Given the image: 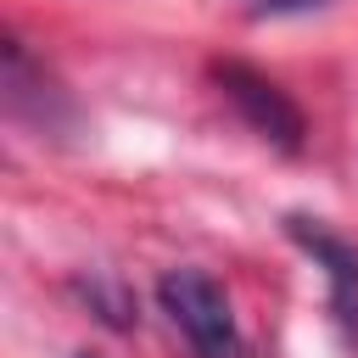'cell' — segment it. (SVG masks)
<instances>
[{"label": "cell", "instance_id": "3957f363", "mask_svg": "<svg viewBox=\"0 0 358 358\" xmlns=\"http://www.w3.org/2000/svg\"><path fill=\"white\" fill-rule=\"evenodd\" d=\"M285 229H291V241H296V246H308V252L324 263V274H330V302H336L341 324H347V330H358V252H352V246H341L330 229H319V224H313V218H302V213H291V218H285Z\"/></svg>", "mask_w": 358, "mask_h": 358}, {"label": "cell", "instance_id": "5b68a950", "mask_svg": "<svg viewBox=\"0 0 358 358\" xmlns=\"http://www.w3.org/2000/svg\"><path fill=\"white\" fill-rule=\"evenodd\" d=\"M268 11H313V6H324V0H263Z\"/></svg>", "mask_w": 358, "mask_h": 358}, {"label": "cell", "instance_id": "6da1fadb", "mask_svg": "<svg viewBox=\"0 0 358 358\" xmlns=\"http://www.w3.org/2000/svg\"><path fill=\"white\" fill-rule=\"evenodd\" d=\"M157 302H162V313L185 330V341H190L196 358H246L235 308H229L224 285H218L207 268H168V274L157 280Z\"/></svg>", "mask_w": 358, "mask_h": 358}, {"label": "cell", "instance_id": "277c9868", "mask_svg": "<svg viewBox=\"0 0 358 358\" xmlns=\"http://www.w3.org/2000/svg\"><path fill=\"white\" fill-rule=\"evenodd\" d=\"M78 291H84V302L112 324V330H129L140 313H134V296L123 291V285H112V280H78Z\"/></svg>", "mask_w": 358, "mask_h": 358}, {"label": "cell", "instance_id": "7a4b0ae2", "mask_svg": "<svg viewBox=\"0 0 358 358\" xmlns=\"http://www.w3.org/2000/svg\"><path fill=\"white\" fill-rule=\"evenodd\" d=\"M213 78H218V90H224V101L246 117V129L257 134V140H268L274 151H302V134H308V123H302V106L274 84V78H263L257 67H246V62H218L213 67Z\"/></svg>", "mask_w": 358, "mask_h": 358}]
</instances>
